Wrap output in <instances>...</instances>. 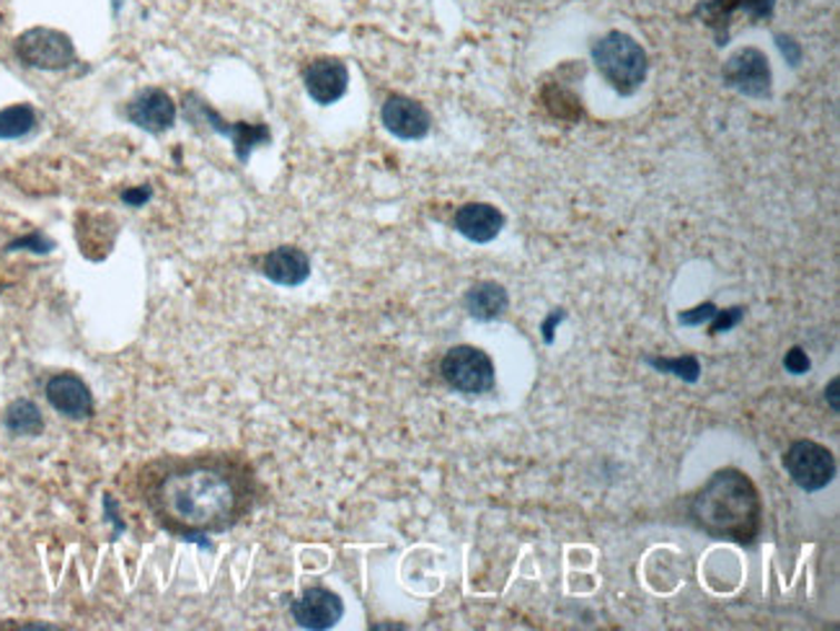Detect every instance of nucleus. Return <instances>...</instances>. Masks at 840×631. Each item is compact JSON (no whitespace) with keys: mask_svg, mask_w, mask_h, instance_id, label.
Masks as SVG:
<instances>
[{"mask_svg":"<svg viewBox=\"0 0 840 631\" xmlns=\"http://www.w3.org/2000/svg\"><path fill=\"white\" fill-rule=\"evenodd\" d=\"M16 58L37 70H66L78 62L73 39L66 31L34 27L16 39Z\"/></svg>","mask_w":840,"mask_h":631,"instance_id":"obj_5","label":"nucleus"},{"mask_svg":"<svg viewBox=\"0 0 840 631\" xmlns=\"http://www.w3.org/2000/svg\"><path fill=\"white\" fill-rule=\"evenodd\" d=\"M156 497L161 513L179 529L223 531L241 515L246 492L234 471L207 463L168 474Z\"/></svg>","mask_w":840,"mask_h":631,"instance_id":"obj_1","label":"nucleus"},{"mask_svg":"<svg viewBox=\"0 0 840 631\" xmlns=\"http://www.w3.org/2000/svg\"><path fill=\"white\" fill-rule=\"evenodd\" d=\"M722 78L730 89L740 91L750 99H771L773 73L771 62L758 47H742L724 62Z\"/></svg>","mask_w":840,"mask_h":631,"instance_id":"obj_7","label":"nucleus"},{"mask_svg":"<svg viewBox=\"0 0 840 631\" xmlns=\"http://www.w3.org/2000/svg\"><path fill=\"white\" fill-rule=\"evenodd\" d=\"M783 367H787L791 375H804L812 367V361L802 347H791L789 353L783 355Z\"/></svg>","mask_w":840,"mask_h":631,"instance_id":"obj_23","label":"nucleus"},{"mask_svg":"<svg viewBox=\"0 0 840 631\" xmlns=\"http://www.w3.org/2000/svg\"><path fill=\"white\" fill-rule=\"evenodd\" d=\"M691 517L709 536L753 543L763 525V502L745 471L719 469L693 494Z\"/></svg>","mask_w":840,"mask_h":631,"instance_id":"obj_2","label":"nucleus"},{"mask_svg":"<svg viewBox=\"0 0 840 631\" xmlns=\"http://www.w3.org/2000/svg\"><path fill=\"white\" fill-rule=\"evenodd\" d=\"M47 402L70 420H86L91 417L93 412L91 388L86 386L83 378H78L73 373L52 375V378L47 381Z\"/></svg>","mask_w":840,"mask_h":631,"instance_id":"obj_12","label":"nucleus"},{"mask_svg":"<svg viewBox=\"0 0 840 631\" xmlns=\"http://www.w3.org/2000/svg\"><path fill=\"white\" fill-rule=\"evenodd\" d=\"M592 60L615 93L631 96L642 89L650 60L644 47L623 31H607L592 45Z\"/></svg>","mask_w":840,"mask_h":631,"instance_id":"obj_3","label":"nucleus"},{"mask_svg":"<svg viewBox=\"0 0 840 631\" xmlns=\"http://www.w3.org/2000/svg\"><path fill=\"white\" fill-rule=\"evenodd\" d=\"M290 611H293V619L298 621V627L324 631V629L336 627V621H339L344 613V603L339 595L332 593V590L308 588V590H303V595L298 598V601H293Z\"/></svg>","mask_w":840,"mask_h":631,"instance_id":"obj_10","label":"nucleus"},{"mask_svg":"<svg viewBox=\"0 0 840 631\" xmlns=\"http://www.w3.org/2000/svg\"><path fill=\"white\" fill-rule=\"evenodd\" d=\"M775 45H779V50L783 58H787V62L791 68L799 66V60H802V47H799V42L794 37H787V34H775Z\"/></svg>","mask_w":840,"mask_h":631,"instance_id":"obj_26","label":"nucleus"},{"mask_svg":"<svg viewBox=\"0 0 840 631\" xmlns=\"http://www.w3.org/2000/svg\"><path fill=\"white\" fill-rule=\"evenodd\" d=\"M261 275L283 287H298L310 277V259L298 246H277L261 259Z\"/></svg>","mask_w":840,"mask_h":631,"instance_id":"obj_14","label":"nucleus"},{"mask_svg":"<svg viewBox=\"0 0 840 631\" xmlns=\"http://www.w3.org/2000/svg\"><path fill=\"white\" fill-rule=\"evenodd\" d=\"M463 306H466L468 316L476 318V322H494V318H502L504 310L510 308V295L504 290V285L494 283V279H482V283H476L466 293Z\"/></svg>","mask_w":840,"mask_h":631,"instance_id":"obj_15","label":"nucleus"},{"mask_svg":"<svg viewBox=\"0 0 840 631\" xmlns=\"http://www.w3.org/2000/svg\"><path fill=\"white\" fill-rule=\"evenodd\" d=\"M37 127V111L29 103H13L0 109V140H16Z\"/></svg>","mask_w":840,"mask_h":631,"instance_id":"obj_19","label":"nucleus"},{"mask_svg":"<svg viewBox=\"0 0 840 631\" xmlns=\"http://www.w3.org/2000/svg\"><path fill=\"white\" fill-rule=\"evenodd\" d=\"M27 246L29 252H37V254H47L52 249V241L50 238H45L42 234H31V236H23L19 238V241L8 244V252H16V249H23Z\"/></svg>","mask_w":840,"mask_h":631,"instance_id":"obj_25","label":"nucleus"},{"mask_svg":"<svg viewBox=\"0 0 840 631\" xmlns=\"http://www.w3.org/2000/svg\"><path fill=\"white\" fill-rule=\"evenodd\" d=\"M740 11H742L740 0H701L693 13L699 16L701 23H706V27L714 31L717 45H727L730 42L732 19Z\"/></svg>","mask_w":840,"mask_h":631,"instance_id":"obj_16","label":"nucleus"},{"mask_svg":"<svg viewBox=\"0 0 840 631\" xmlns=\"http://www.w3.org/2000/svg\"><path fill=\"white\" fill-rule=\"evenodd\" d=\"M740 8L748 13L750 21H763L773 13L775 0H740Z\"/></svg>","mask_w":840,"mask_h":631,"instance_id":"obj_24","label":"nucleus"},{"mask_svg":"<svg viewBox=\"0 0 840 631\" xmlns=\"http://www.w3.org/2000/svg\"><path fill=\"white\" fill-rule=\"evenodd\" d=\"M381 119H383V127L402 140H422L432 127L429 111L424 109L419 101H414L409 99V96H402V93L388 96L381 109Z\"/></svg>","mask_w":840,"mask_h":631,"instance_id":"obj_8","label":"nucleus"},{"mask_svg":"<svg viewBox=\"0 0 840 631\" xmlns=\"http://www.w3.org/2000/svg\"><path fill=\"white\" fill-rule=\"evenodd\" d=\"M791 482L804 492H820L833 482L836 459L826 445L814 441H797L783 455Z\"/></svg>","mask_w":840,"mask_h":631,"instance_id":"obj_6","label":"nucleus"},{"mask_svg":"<svg viewBox=\"0 0 840 631\" xmlns=\"http://www.w3.org/2000/svg\"><path fill=\"white\" fill-rule=\"evenodd\" d=\"M303 81H306V91L310 99L322 103V107H332V103H336L347 93L349 70L336 58H318L306 68Z\"/></svg>","mask_w":840,"mask_h":631,"instance_id":"obj_11","label":"nucleus"},{"mask_svg":"<svg viewBox=\"0 0 840 631\" xmlns=\"http://www.w3.org/2000/svg\"><path fill=\"white\" fill-rule=\"evenodd\" d=\"M439 373H443L445 383L458 394L468 396H482L490 394L494 388V363L484 349L461 345L447 349L443 363H439Z\"/></svg>","mask_w":840,"mask_h":631,"instance_id":"obj_4","label":"nucleus"},{"mask_svg":"<svg viewBox=\"0 0 840 631\" xmlns=\"http://www.w3.org/2000/svg\"><path fill=\"white\" fill-rule=\"evenodd\" d=\"M564 318H566V310L564 308H554V310H551V316L546 318V322H543L541 332H543V342H546V345H554V329H556L559 324L564 322Z\"/></svg>","mask_w":840,"mask_h":631,"instance_id":"obj_27","label":"nucleus"},{"mask_svg":"<svg viewBox=\"0 0 840 631\" xmlns=\"http://www.w3.org/2000/svg\"><path fill=\"white\" fill-rule=\"evenodd\" d=\"M0 23H3V16H0Z\"/></svg>","mask_w":840,"mask_h":631,"instance_id":"obj_30","label":"nucleus"},{"mask_svg":"<svg viewBox=\"0 0 840 631\" xmlns=\"http://www.w3.org/2000/svg\"><path fill=\"white\" fill-rule=\"evenodd\" d=\"M742 318H745V308L742 306H732V308H717L714 318L709 322V334L717 337V334H724L738 326Z\"/></svg>","mask_w":840,"mask_h":631,"instance_id":"obj_21","label":"nucleus"},{"mask_svg":"<svg viewBox=\"0 0 840 631\" xmlns=\"http://www.w3.org/2000/svg\"><path fill=\"white\" fill-rule=\"evenodd\" d=\"M6 427L11 430L13 435H39L45 430L42 412H39V406L34 402L19 398V402L8 406Z\"/></svg>","mask_w":840,"mask_h":631,"instance_id":"obj_18","label":"nucleus"},{"mask_svg":"<svg viewBox=\"0 0 840 631\" xmlns=\"http://www.w3.org/2000/svg\"><path fill=\"white\" fill-rule=\"evenodd\" d=\"M838 386H840V381L833 378V381H830V386L826 388V398H830V406H833L836 412L840 410V404H838Z\"/></svg>","mask_w":840,"mask_h":631,"instance_id":"obj_29","label":"nucleus"},{"mask_svg":"<svg viewBox=\"0 0 840 631\" xmlns=\"http://www.w3.org/2000/svg\"><path fill=\"white\" fill-rule=\"evenodd\" d=\"M127 119L150 135H164L176 125V103L164 89H142L127 103Z\"/></svg>","mask_w":840,"mask_h":631,"instance_id":"obj_9","label":"nucleus"},{"mask_svg":"<svg viewBox=\"0 0 840 631\" xmlns=\"http://www.w3.org/2000/svg\"><path fill=\"white\" fill-rule=\"evenodd\" d=\"M541 101H543V107L549 109V115L554 119H562V122H580V119L585 117L580 96L566 89V86L562 83L543 86Z\"/></svg>","mask_w":840,"mask_h":631,"instance_id":"obj_17","label":"nucleus"},{"mask_svg":"<svg viewBox=\"0 0 840 631\" xmlns=\"http://www.w3.org/2000/svg\"><path fill=\"white\" fill-rule=\"evenodd\" d=\"M455 230L474 244H490L502 234L504 215L490 203H468L455 210Z\"/></svg>","mask_w":840,"mask_h":631,"instance_id":"obj_13","label":"nucleus"},{"mask_svg":"<svg viewBox=\"0 0 840 631\" xmlns=\"http://www.w3.org/2000/svg\"><path fill=\"white\" fill-rule=\"evenodd\" d=\"M646 365H652L654 371L660 373H672L678 378H683L685 383H695L701 378V363L699 357L693 355H683V357H644Z\"/></svg>","mask_w":840,"mask_h":631,"instance_id":"obj_20","label":"nucleus"},{"mask_svg":"<svg viewBox=\"0 0 840 631\" xmlns=\"http://www.w3.org/2000/svg\"><path fill=\"white\" fill-rule=\"evenodd\" d=\"M150 197H154V189H150V187H132V189L122 191V203L130 205V207H142Z\"/></svg>","mask_w":840,"mask_h":631,"instance_id":"obj_28","label":"nucleus"},{"mask_svg":"<svg viewBox=\"0 0 840 631\" xmlns=\"http://www.w3.org/2000/svg\"><path fill=\"white\" fill-rule=\"evenodd\" d=\"M714 314H717V306L711 300H706V303H701V306H695V308L680 310V314H678V324H683V326H703V324H709L711 318H714Z\"/></svg>","mask_w":840,"mask_h":631,"instance_id":"obj_22","label":"nucleus"}]
</instances>
